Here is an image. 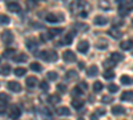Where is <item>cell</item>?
Returning a JSON list of instances; mask_svg holds the SVG:
<instances>
[{
  "label": "cell",
  "instance_id": "48",
  "mask_svg": "<svg viewBox=\"0 0 133 120\" xmlns=\"http://www.w3.org/2000/svg\"><path fill=\"white\" fill-rule=\"evenodd\" d=\"M77 120H84V119H83V117H80V119H77Z\"/></svg>",
  "mask_w": 133,
  "mask_h": 120
},
{
  "label": "cell",
  "instance_id": "13",
  "mask_svg": "<svg viewBox=\"0 0 133 120\" xmlns=\"http://www.w3.org/2000/svg\"><path fill=\"white\" fill-rule=\"evenodd\" d=\"M25 46H27V48H28L29 51H33L35 48H37V46H39V44H37V41H36L35 39H28Z\"/></svg>",
  "mask_w": 133,
  "mask_h": 120
},
{
  "label": "cell",
  "instance_id": "3",
  "mask_svg": "<svg viewBox=\"0 0 133 120\" xmlns=\"http://www.w3.org/2000/svg\"><path fill=\"white\" fill-rule=\"evenodd\" d=\"M21 115V111H20V108L17 105H12L9 108V119H12V120H16L19 119Z\"/></svg>",
  "mask_w": 133,
  "mask_h": 120
},
{
  "label": "cell",
  "instance_id": "28",
  "mask_svg": "<svg viewBox=\"0 0 133 120\" xmlns=\"http://www.w3.org/2000/svg\"><path fill=\"white\" fill-rule=\"evenodd\" d=\"M103 88H104V85H103L101 81H95V83H93V91H95V92H100Z\"/></svg>",
  "mask_w": 133,
  "mask_h": 120
},
{
  "label": "cell",
  "instance_id": "34",
  "mask_svg": "<svg viewBox=\"0 0 133 120\" xmlns=\"http://www.w3.org/2000/svg\"><path fill=\"white\" fill-rule=\"evenodd\" d=\"M9 17L8 16H5V15H0V24H3V26H7V24H9Z\"/></svg>",
  "mask_w": 133,
  "mask_h": 120
},
{
  "label": "cell",
  "instance_id": "24",
  "mask_svg": "<svg viewBox=\"0 0 133 120\" xmlns=\"http://www.w3.org/2000/svg\"><path fill=\"white\" fill-rule=\"evenodd\" d=\"M76 76H77V72L76 71H73V70H71V71H68L65 73V79H68V80H73V79H76Z\"/></svg>",
  "mask_w": 133,
  "mask_h": 120
},
{
  "label": "cell",
  "instance_id": "45",
  "mask_svg": "<svg viewBox=\"0 0 133 120\" xmlns=\"http://www.w3.org/2000/svg\"><path fill=\"white\" fill-rule=\"evenodd\" d=\"M3 113H5V107L0 105V115H3Z\"/></svg>",
  "mask_w": 133,
  "mask_h": 120
},
{
  "label": "cell",
  "instance_id": "10",
  "mask_svg": "<svg viewBox=\"0 0 133 120\" xmlns=\"http://www.w3.org/2000/svg\"><path fill=\"white\" fill-rule=\"evenodd\" d=\"M97 73H98L97 65H91V67L87 70V75L89 76V78H95V76H97Z\"/></svg>",
  "mask_w": 133,
  "mask_h": 120
},
{
  "label": "cell",
  "instance_id": "29",
  "mask_svg": "<svg viewBox=\"0 0 133 120\" xmlns=\"http://www.w3.org/2000/svg\"><path fill=\"white\" fill-rule=\"evenodd\" d=\"M11 100V96L7 95L5 92H0V102L2 103H8Z\"/></svg>",
  "mask_w": 133,
  "mask_h": 120
},
{
  "label": "cell",
  "instance_id": "32",
  "mask_svg": "<svg viewBox=\"0 0 133 120\" xmlns=\"http://www.w3.org/2000/svg\"><path fill=\"white\" fill-rule=\"evenodd\" d=\"M104 78H105V79H108V80L113 79V78H115V72H113L112 70H107V71L104 72Z\"/></svg>",
  "mask_w": 133,
  "mask_h": 120
},
{
  "label": "cell",
  "instance_id": "23",
  "mask_svg": "<svg viewBox=\"0 0 133 120\" xmlns=\"http://www.w3.org/2000/svg\"><path fill=\"white\" fill-rule=\"evenodd\" d=\"M109 35L110 36H113V37H116V39H118V37H121V34H120V31L116 28V27H113V28H110L109 29Z\"/></svg>",
  "mask_w": 133,
  "mask_h": 120
},
{
  "label": "cell",
  "instance_id": "7",
  "mask_svg": "<svg viewBox=\"0 0 133 120\" xmlns=\"http://www.w3.org/2000/svg\"><path fill=\"white\" fill-rule=\"evenodd\" d=\"M77 49H79L81 53H87L88 49H89V43H88L87 40L79 41V44H77Z\"/></svg>",
  "mask_w": 133,
  "mask_h": 120
},
{
  "label": "cell",
  "instance_id": "5",
  "mask_svg": "<svg viewBox=\"0 0 133 120\" xmlns=\"http://www.w3.org/2000/svg\"><path fill=\"white\" fill-rule=\"evenodd\" d=\"M7 8H8L9 12H15V14H19L20 11H21L20 4L16 3V2H9V3H7Z\"/></svg>",
  "mask_w": 133,
  "mask_h": 120
},
{
  "label": "cell",
  "instance_id": "1",
  "mask_svg": "<svg viewBox=\"0 0 133 120\" xmlns=\"http://www.w3.org/2000/svg\"><path fill=\"white\" fill-rule=\"evenodd\" d=\"M64 16L63 15H57V14H55V12H49L45 15V20L48 21V23H57L59 20H63Z\"/></svg>",
  "mask_w": 133,
  "mask_h": 120
},
{
  "label": "cell",
  "instance_id": "30",
  "mask_svg": "<svg viewBox=\"0 0 133 120\" xmlns=\"http://www.w3.org/2000/svg\"><path fill=\"white\" fill-rule=\"evenodd\" d=\"M55 60H57V53L53 49L48 51V61H55Z\"/></svg>",
  "mask_w": 133,
  "mask_h": 120
},
{
  "label": "cell",
  "instance_id": "18",
  "mask_svg": "<svg viewBox=\"0 0 133 120\" xmlns=\"http://www.w3.org/2000/svg\"><path fill=\"white\" fill-rule=\"evenodd\" d=\"M118 12H120V15L121 16H125V15H128V12H129V9L127 8V5H125V3L123 2V3H120L118 4Z\"/></svg>",
  "mask_w": 133,
  "mask_h": 120
},
{
  "label": "cell",
  "instance_id": "17",
  "mask_svg": "<svg viewBox=\"0 0 133 120\" xmlns=\"http://www.w3.org/2000/svg\"><path fill=\"white\" fill-rule=\"evenodd\" d=\"M124 59V56L121 55V53H118V52H113L112 55H110V60H112L113 63H118V61H121Z\"/></svg>",
  "mask_w": 133,
  "mask_h": 120
},
{
  "label": "cell",
  "instance_id": "4",
  "mask_svg": "<svg viewBox=\"0 0 133 120\" xmlns=\"http://www.w3.org/2000/svg\"><path fill=\"white\" fill-rule=\"evenodd\" d=\"M2 40L5 43V44H11V43L14 41V34L11 31H4L3 34H2Z\"/></svg>",
  "mask_w": 133,
  "mask_h": 120
},
{
  "label": "cell",
  "instance_id": "6",
  "mask_svg": "<svg viewBox=\"0 0 133 120\" xmlns=\"http://www.w3.org/2000/svg\"><path fill=\"white\" fill-rule=\"evenodd\" d=\"M7 87H8V90L9 91H12V92H20L21 91V85H20V83H17V81H8V84H7Z\"/></svg>",
  "mask_w": 133,
  "mask_h": 120
},
{
  "label": "cell",
  "instance_id": "43",
  "mask_svg": "<svg viewBox=\"0 0 133 120\" xmlns=\"http://www.w3.org/2000/svg\"><path fill=\"white\" fill-rule=\"evenodd\" d=\"M96 113L97 115H105V110H104V108H97Z\"/></svg>",
  "mask_w": 133,
  "mask_h": 120
},
{
  "label": "cell",
  "instance_id": "2",
  "mask_svg": "<svg viewBox=\"0 0 133 120\" xmlns=\"http://www.w3.org/2000/svg\"><path fill=\"white\" fill-rule=\"evenodd\" d=\"M63 59H64L66 63H73V61H76V55H75L73 51L66 49V51L63 52Z\"/></svg>",
  "mask_w": 133,
  "mask_h": 120
},
{
  "label": "cell",
  "instance_id": "25",
  "mask_svg": "<svg viewBox=\"0 0 133 120\" xmlns=\"http://www.w3.org/2000/svg\"><path fill=\"white\" fill-rule=\"evenodd\" d=\"M60 100H61V97H60L59 95H51V96L48 97V102L52 103V104H56V103H59Z\"/></svg>",
  "mask_w": 133,
  "mask_h": 120
},
{
  "label": "cell",
  "instance_id": "22",
  "mask_svg": "<svg viewBox=\"0 0 133 120\" xmlns=\"http://www.w3.org/2000/svg\"><path fill=\"white\" fill-rule=\"evenodd\" d=\"M60 32H63V28H51V29H48V35L51 37H53V36L59 35Z\"/></svg>",
  "mask_w": 133,
  "mask_h": 120
},
{
  "label": "cell",
  "instance_id": "8",
  "mask_svg": "<svg viewBox=\"0 0 133 120\" xmlns=\"http://www.w3.org/2000/svg\"><path fill=\"white\" fill-rule=\"evenodd\" d=\"M93 23H95L96 26H105V24L108 23V17H105V16H101V15H98V16H96V17H95Z\"/></svg>",
  "mask_w": 133,
  "mask_h": 120
},
{
  "label": "cell",
  "instance_id": "31",
  "mask_svg": "<svg viewBox=\"0 0 133 120\" xmlns=\"http://www.w3.org/2000/svg\"><path fill=\"white\" fill-rule=\"evenodd\" d=\"M16 53V51L14 49V48H8V49H5L4 52H3V56L4 58H11L12 55H15Z\"/></svg>",
  "mask_w": 133,
  "mask_h": 120
},
{
  "label": "cell",
  "instance_id": "42",
  "mask_svg": "<svg viewBox=\"0 0 133 120\" xmlns=\"http://www.w3.org/2000/svg\"><path fill=\"white\" fill-rule=\"evenodd\" d=\"M104 65H105L107 68H110V67H113V65H115V63L109 59V60H105V61H104Z\"/></svg>",
  "mask_w": 133,
  "mask_h": 120
},
{
  "label": "cell",
  "instance_id": "39",
  "mask_svg": "<svg viewBox=\"0 0 133 120\" xmlns=\"http://www.w3.org/2000/svg\"><path fill=\"white\" fill-rule=\"evenodd\" d=\"M40 88H41L43 91H47V90L49 88V84H48L47 81H41V83H40Z\"/></svg>",
  "mask_w": 133,
  "mask_h": 120
},
{
  "label": "cell",
  "instance_id": "36",
  "mask_svg": "<svg viewBox=\"0 0 133 120\" xmlns=\"http://www.w3.org/2000/svg\"><path fill=\"white\" fill-rule=\"evenodd\" d=\"M57 73L56 72H55V71H51V72H48L47 73V78H48V80H56L57 79Z\"/></svg>",
  "mask_w": 133,
  "mask_h": 120
},
{
  "label": "cell",
  "instance_id": "14",
  "mask_svg": "<svg viewBox=\"0 0 133 120\" xmlns=\"http://www.w3.org/2000/svg\"><path fill=\"white\" fill-rule=\"evenodd\" d=\"M133 47V40H125V41H123L120 44V48L121 49H124V51H128V49H130Z\"/></svg>",
  "mask_w": 133,
  "mask_h": 120
},
{
  "label": "cell",
  "instance_id": "11",
  "mask_svg": "<svg viewBox=\"0 0 133 120\" xmlns=\"http://www.w3.org/2000/svg\"><path fill=\"white\" fill-rule=\"evenodd\" d=\"M120 99L123 100V102H130L133 99V91H125V92H123V95H121Z\"/></svg>",
  "mask_w": 133,
  "mask_h": 120
},
{
  "label": "cell",
  "instance_id": "33",
  "mask_svg": "<svg viewBox=\"0 0 133 120\" xmlns=\"http://www.w3.org/2000/svg\"><path fill=\"white\" fill-rule=\"evenodd\" d=\"M72 93H73L75 96H79V95H83V93H84V90L81 88L80 85H77V87H75V88H73Z\"/></svg>",
  "mask_w": 133,
  "mask_h": 120
},
{
  "label": "cell",
  "instance_id": "27",
  "mask_svg": "<svg viewBox=\"0 0 133 120\" xmlns=\"http://www.w3.org/2000/svg\"><path fill=\"white\" fill-rule=\"evenodd\" d=\"M31 70H32V71H35V72H40V71L43 70V67H41L39 63L33 61V63H31Z\"/></svg>",
  "mask_w": 133,
  "mask_h": 120
},
{
  "label": "cell",
  "instance_id": "9",
  "mask_svg": "<svg viewBox=\"0 0 133 120\" xmlns=\"http://www.w3.org/2000/svg\"><path fill=\"white\" fill-rule=\"evenodd\" d=\"M25 84L29 88H33V87H36V84H37V78L36 76H28L27 80H25Z\"/></svg>",
  "mask_w": 133,
  "mask_h": 120
},
{
  "label": "cell",
  "instance_id": "26",
  "mask_svg": "<svg viewBox=\"0 0 133 120\" xmlns=\"http://www.w3.org/2000/svg\"><path fill=\"white\" fill-rule=\"evenodd\" d=\"M72 40H73V35H72V34H66L65 37H64V41H61V44H63V46H64V44H71Z\"/></svg>",
  "mask_w": 133,
  "mask_h": 120
},
{
  "label": "cell",
  "instance_id": "47",
  "mask_svg": "<svg viewBox=\"0 0 133 120\" xmlns=\"http://www.w3.org/2000/svg\"><path fill=\"white\" fill-rule=\"evenodd\" d=\"M79 68H80V70H83V68H84V63H83V61H80V63H79Z\"/></svg>",
  "mask_w": 133,
  "mask_h": 120
},
{
  "label": "cell",
  "instance_id": "12",
  "mask_svg": "<svg viewBox=\"0 0 133 120\" xmlns=\"http://www.w3.org/2000/svg\"><path fill=\"white\" fill-rule=\"evenodd\" d=\"M112 113L113 115H123V113H125V108L123 105H115V107H112Z\"/></svg>",
  "mask_w": 133,
  "mask_h": 120
},
{
  "label": "cell",
  "instance_id": "21",
  "mask_svg": "<svg viewBox=\"0 0 133 120\" xmlns=\"http://www.w3.org/2000/svg\"><path fill=\"white\" fill-rule=\"evenodd\" d=\"M14 73H15V76L20 78V76H24V75L27 73V70H25V68H23V67H17V68L14 71Z\"/></svg>",
  "mask_w": 133,
  "mask_h": 120
},
{
  "label": "cell",
  "instance_id": "20",
  "mask_svg": "<svg viewBox=\"0 0 133 120\" xmlns=\"http://www.w3.org/2000/svg\"><path fill=\"white\" fill-rule=\"evenodd\" d=\"M120 81L123 83L124 85H129V84L133 83V79L130 78V76H128V75H123V76H121V79H120Z\"/></svg>",
  "mask_w": 133,
  "mask_h": 120
},
{
  "label": "cell",
  "instance_id": "15",
  "mask_svg": "<svg viewBox=\"0 0 133 120\" xmlns=\"http://www.w3.org/2000/svg\"><path fill=\"white\" fill-rule=\"evenodd\" d=\"M83 105H84V100L83 99H73L72 100V107L73 108H76V110H80V108H83Z\"/></svg>",
  "mask_w": 133,
  "mask_h": 120
},
{
  "label": "cell",
  "instance_id": "46",
  "mask_svg": "<svg viewBox=\"0 0 133 120\" xmlns=\"http://www.w3.org/2000/svg\"><path fill=\"white\" fill-rule=\"evenodd\" d=\"M91 120H97V115H96V113H93V115L91 116Z\"/></svg>",
  "mask_w": 133,
  "mask_h": 120
},
{
  "label": "cell",
  "instance_id": "35",
  "mask_svg": "<svg viewBox=\"0 0 133 120\" xmlns=\"http://www.w3.org/2000/svg\"><path fill=\"white\" fill-rule=\"evenodd\" d=\"M108 90H109V92H110V93H116V92L118 91V85H117V84H112V83H110V84L108 85Z\"/></svg>",
  "mask_w": 133,
  "mask_h": 120
},
{
  "label": "cell",
  "instance_id": "44",
  "mask_svg": "<svg viewBox=\"0 0 133 120\" xmlns=\"http://www.w3.org/2000/svg\"><path fill=\"white\" fill-rule=\"evenodd\" d=\"M79 85H80V87H81V88H83V90H84V91H85V90H87V88H88V87H87V83H85V81H81V83H80V84H79Z\"/></svg>",
  "mask_w": 133,
  "mask_h": 120
},
{
  "label": "cell",
  "instance_id": "19",
  "mask_svg": "<svg viewBox=\"0 0 133 120\" xmlns=\"http://www.w3.org/2000/svg\"><path fill=\"white\" fill-rule=\"evenodd\" d=\"M57 113H59L60 116H68V115L71 113V111H69L68 107H59V108H57Z\"/></svg>",
  "mask_w": 133,
  "mask_h": 120
},
{
  "label": "cell",
  "instance_id": "38",
  "mask_svg": "<svg viewBox=\"0 0 133 120\" xmlns=\"http://www.w3.org/2000/svg\"><path fill=\"white\" fill-rule=\"evenodd\" d=\"M103 103H112L113 102V97H110V96H108V95H105V96H103Z\"/></svg>",
  "mask_w": 133,
  "mask_h": 120
},
{
  "label": "cell",
  "instance_id": "37",
  "mask_svg": "<svg viewBox=\"0 0 133 120\" xmlns=\"http://www.w3.org/2000/svg\"><path fill=\"white\" fill-rule=\"evenodd\" d=\"M75 28H76V29H80V31H85V29H88V26H85V24H79V23H76V24H75Z\"/></svg>",
  "mask_w": 133,
  "mask_h": 120
},
{
  "label": "cell",
  "instance_id": "16",
  "mask_svg": "<svg viewBox=\"0 0 133 120\" xmlns=\"http://www.w3.org/2000/svg\"><path fill=\"white\" fill-rule=\"evenodd\" d=\"M16 63H24V61H27V59H28V56L25 55V53H19V55H16V56H14L12 58Z\"/></svg>",
  "mask_w": 133,
  "mask_h": 120
},
{
  "label": "cell",
  "instance_id": "40",
  "mask_svg": "<svg viewBox=\"0 0 133 120\" xmlns=\"http://www.w3.org/2000/svg\"><path fill=\"white\" fill-rule=\"evenodd\" d=\"M11 72V68H9V65H4V67L2 68V73L3 75H8Z\"/></svg>",
  "mask_w": 133,
  "mask_h": 120
},
{
  "label": "cell",
  "instance_id": "41",
  "mask_svg": "<svg viewBox=\"0 0 133 120\" xmlns=\"http://www.w3.org/2000/svg\"><path fill=\"white\" fill-rule=\"evenodd\" d=\"M57 91H60V92H66V85L65 84H59L57 85Z\"/></svg>",
  "mask_w": 133,
  "mask_h": 120
}]
</instances>
